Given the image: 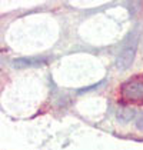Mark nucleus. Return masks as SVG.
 I'll use <instances>...</instances> for the list:
<instances>
[{
	"instance_id": "4",
	"label": "nucleus",
	"mask_w": 143,
	"mask_h": 150,
	"mask_svg": "<svg viewBox=\"0 0 143 150\" xmlns=\"http://www.w3.org/2000/svg\"><path fill=\"white\" fill-rule=\"evenodd\" d=\"M132 116H133V110L132 109H122V112H119V119L122 120H129Z\"/></svg>"
},
{
	"instance_id": "2",
	"label": "nucleus",
	"mask_w": 143,
	"mask_h": 150,
	"mask_svg": "<svg viewBox=\"0 0 143 150\" xmlns=\"http://www.w3.org/2000/svg\"><path fill=\"white\" fill-rule=\"evenodd\" d=\"M137 42H139V33H137V30H133L130 35L127 36L125 45L120 50L119 56H118V60H116L118 69L125 70L132 64V62L135 59L136 49H137Z\"/></svg>"
},
{
	"instance_id": "5",
	"label": "nucleus",
	"mask_w": 143,
	"mask_h": 150,
	"mask_svg": "<svg viewBox=\"0 0 143 150\" xmlns=\"http://www.w3.org/2000/svg\"><path fill=\"white\" fill-rule=\"evenodd\" d=\"M136 126L143 130V113H140V115H139V117L136 119Z\"/></svg>"
},
{
	"instance_id": "1",
	"label": "nucleus",
	"mask_w": 143,
	"mask_h": 150,
	"mask_svg": "<svg viewBox=\"0 0 143 150\" xmlns=\"http://www.w3.org/2000/svg\"><path fill=\"white\" fill-rule=\"evenodd\" d=\"M120 94L127 103L143 104V74L127 79L120 87Z\"/></svg>"
},
{
	"instance_id": "3",
	"label": "nucleus",
	"mask_w": 143,
	"mask_h": 150,
	"mask_svg": "<svg viewBox=\"0 0 143 150\" xmlns=\"http://www.w3.org/2000/svg\"><path fill=\"white\" fill-rule=\"evenodd\" d=\"M45 63H46L45 57H30V59H19L13 64L16 67H27V66H39V64H45Z\"/></svg>"
}]
</instances>
